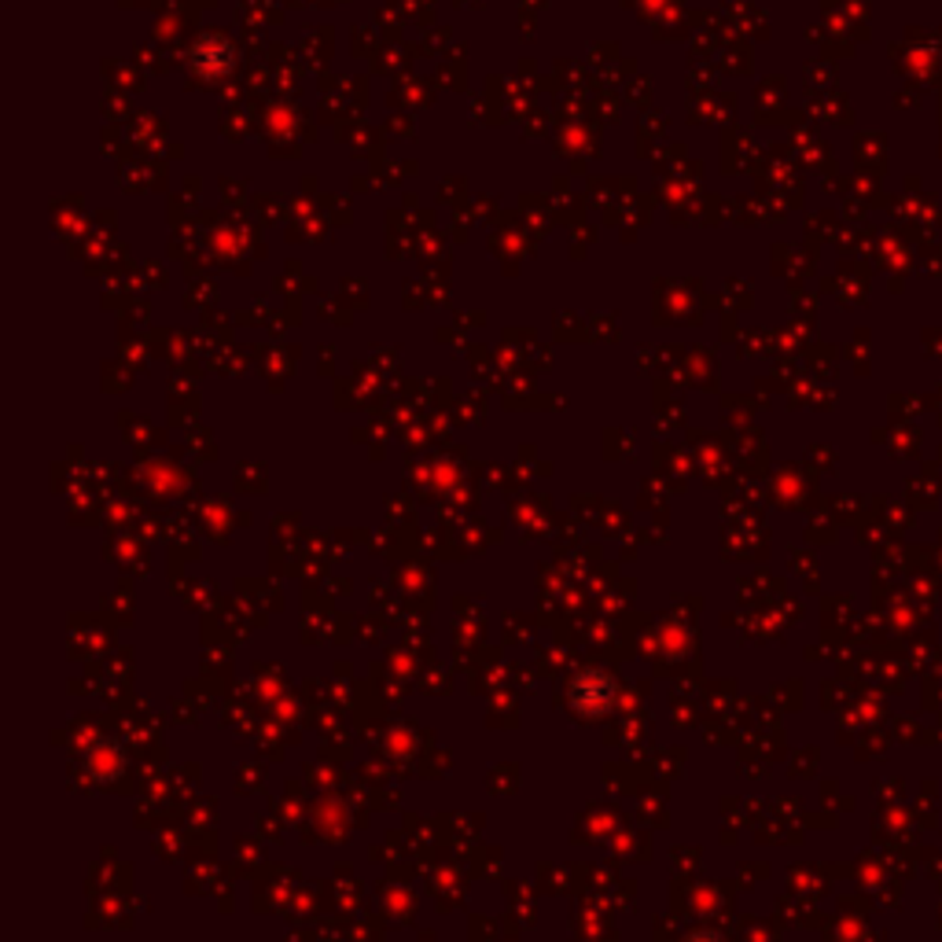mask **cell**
I'll return each instance as SVG.
<instances>
[{
    "mask_svg": "<svg viewBox=\"0 0 942 942\" xmlns=\"http://www.w3.org/2000/svg\"><path fill=\"white\" fill-rule=\"evenodd\" d=\"M688 942H718L714 935H696V939H688Z\"/></svg>",
    "mask_w": 942,
    "mask_h": 942,
    "instance_id": "1",
    "label": "cell"
}]
</instances>
